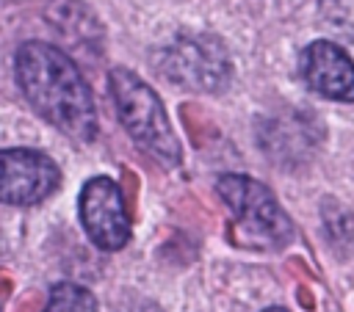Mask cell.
Segmentation results:
<instances>
[{"label": "cell", "instance_id": "6da1fadb", "mask_svg": "<svg viewBox=\"0 0 354 312\" xmlns=\"http://www.w3.org/2000/svg\"><path fill=\"white\" fill-rule=\"evenodd\" d=\"M14 69L25 99L39 116L75 141H91L97 135L91 88L64 50L47 41H25L17 50Z\"/></svg>", "mask_w": 354, "mask_h": 312}, {"label": "cell", "instance_id": "7a4b0ae2", "mask_svg": "<svg viewBox=\"0 0 354 312\" xmlns=\"http://www.w3.org/2000/svg\"><path fill=\"white\" fill-rule=\"evenodd\" d=\"M111 97L119 113L122 127L127 135L158 163L163 166H177L180 163V141L174 135V127L166 116V108L160 97L130 69L116 66L111 69L108 77Z\"/></svg>", "mask_w": 354, "mask_h": 312}, {"label": "cell", "instance_id": "3957f363", "mask_svg": "<svg viewBox=\"0 0 354 312\" xmlns=\"http://www.w3.org/2000/svg\"><path fill=\"white\" fill-rule=\"evenodd\" d=\"M160 75L191 91H221L230 83L232 64L224 44L207 33H185L155 52Z\"/></svg>", "mask_w": 354, "mask_h": 312}, {"label": "cell", "instance_id": "277c9868", "mask_svg": "<svg viewBox=\"0 0 354 312\" xmlns=\"http://www.w3.org/2000/svg\"><path fill=\"white\" fill-rule=\"evenodd\" d=\"M216 191L227 202V207L235 213L238 226L254 243L279 246L290 237V218L285 215L277 196L263 182L246 174H224L218 177Z\"/></svg>", "mask_w": 354, "mask_h": 312}, {"label": "cell", "instance_id": "5b68a950", "mask_svg": "<svg viewBox=\"0 0 354 312\" xmlns=\"http://www.w3.org/2000/svg\"><path fill=\"white\" fill-rule=\"evenodd\" d=\"M80 221L102 251H119L130 240V213L122 188L111 177H91L80 188Z\"/></svg>", "mask_w": 354, "mask_h": 312}, {"label": "cell", "instance_id": "8992f818", "mask_svg": "<svg viewBox=\"0 0 354 312\" xmlns=\"http://www.w3.org/2000/svg\"><path fill=\"white\" fill-rule=\"evenodd\" d=\"M61 168L39 149H0V202L30 207L55 193Z\"/></svg>", "mask_w": 354, "mask_h": 312}, {"label": "cell", "instance_id": "52a82bcc", "mask_svg": "<svg viewBox=\"0 0 354 312\" xmlns=\"http://www.w3.org/2000/svg\"><path fill=\"white\" fill-rule=\"evenodd\" d=\"M299 75L310 91L335 99L354 102V61L335 41H313L299 58Z\"/></svg>", "mask_w": 354, "mask_h": 312}, {"label": "cell", "instance_id": "ba28073f", "mask_svg": "<svg viewBox=\"0 0 354 312\" xmlns=\"http://www.w3.org/2000/svg\"><path fill=\"white\" fill-rule=\"evenodd\" d=\"M44 312H97V301L86 287L75 282H58L50 290Z\"/></svg>", "mask_w": 354, "mask_h": 312}, {"label": "cell", "instance_id": "9c48e42d", "mask_svg": "<svg viewBox=\"0 0 354 312\" xmlns=\"http://www.w3.org/2000/svg\"><path fill=\"white\" fill-rule=\"evenodd\" d=\"M266 312H288V309H282V306H271V309H266Z\"/></svg>", "mask_w": 354, "mask_h": 312}]
</instances>
